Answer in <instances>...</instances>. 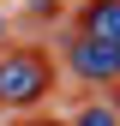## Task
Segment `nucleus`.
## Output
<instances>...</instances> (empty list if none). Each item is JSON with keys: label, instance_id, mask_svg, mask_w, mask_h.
<instances>
[{"label": "nucleus", "instance_id": "1", "mask_svg": "<svg viewBox=\"0 0 120 126\" xmlns=\"http://www.w3.org/2000/svg\"><path fill=\"white\" fill-rule=\"evenodd\" d=\"M48 84H54V72L42 48H12L0 60V108H36L48 96Z\"/></svg>", "mask_w": 120, "mask_h": 126}, {"label": "nucleus", "instance_id": "2", "mask_svg": "<svg viewBox=\"0 0 120 126\" xmlns=\"http://www.w3.org/2000/svg\"><path fill=\"white\" fill-rule=\"evenodd\" d=\"M66 66L78 72L84 84H114V78H120V48H114V42H96V36H72Z\"/></svg>", "mask_w": 120, "mask_h": 126}, {"label": "nucleus", "instance_id": "3", "mask_svg": "<svg viewBox=\"0 0 120 126\" xmlns=\"http://www.w3.org/2000/svg\"><path fill=\"white\" fill-rule=\"evenodd\" d=\"M78 24H84V36L114 42V48H120V0H90V6L78 12Z\"/></svg>", "mask_w": 120, "mask_h": 126}, {"label": "nucleus", "instance_id": "4", "mask_svg": "<svg viewBox=\"0 0 120 126\" xmlns=\"http://www.w3.org/2000/svg\"><path fill=\"white\" fill-rule=\"evenodd\" d=\"M72 126H120V114H114V108H84Z\"/></svg>", "mask_w": 120, "mask_h": 126}, {"label": "nucleus", "instance_id": "5", "mask_svg": "<svg viewBox=\"0 0 120 126\" xmlns=\"http://www.w3.org/2000/svg\"><path fill=\"white\" fill-rule=\"evenodd\" d=\"M0 36H6V18H0Z\"/></svg>", "mask_w": 120, "mask_h": 126}, {"label": "nucleus", "instance_id": "6", "mask_svg": "<svg viewBox=\"0 0 120 126\" xmlns=\"http://www.w3.org/2000/svg\"><path fill=\"white\" fill-rule=\"evenodd\" d=\"M114 84H120V78H114Z\"/></svg>", "mask_w": 120, "mask_h": 126}]
</instances>
